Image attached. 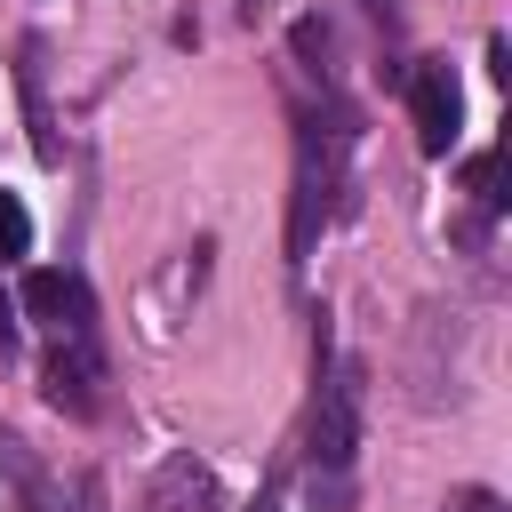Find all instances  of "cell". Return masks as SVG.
Here are the masks:
<instances>
[{"mask_svg": "<svg viewBox=\"0 0 512 512\" xmlns=\"http://www.w3.org/2000/svg\"><path fill=\"white\" fill-rule=\"evenodd\" d=\"M288 48H296V64H304L312 80H328V56H336V32H328L320 16H296V32H288Z\"/></svg>", "mask_w": 512, "mask_h": 512, "instance_id": "8992f818", "label": "cell"}, {"mask_svg": "<svg viewBox=\"0 0 512 512\" xmlns=\"http://www.w3.org/2000/svg\"><path fill=\"white\" fill-rule=\"evenodd\" d=\"M312 512H352V480H344V472H320V464H312Z\"/></svg>", "mask_w": 512, "mask_h": 512, "instance_id": "9c48e42d", "label": "cell"}, {"mask_svg": "<svg viewBox=\"0 0 512 512\" xmlns=\"http://www.w3.org/2000/svg\"><path fill=\"white\" fill-rule=\"evenodd\" d=\"M256 512H272V504H256Z\"/></svg>", "mask_w": 512, "mask_h": 512, "instance_id": "9a60e30c", "label": "cell"}, {"mask_svg": "<svg viewBox=\"0 0 512 512\" xmlns=\"http://www.w3.org/2000/svg\"><path fill=\"white\" fill-rule=\"evenodd\" d=\"M64 504H72V512H104V480H96V472H80V480H72V496H64Z\"/></svg>", "mask_w": 512, "mask_h": 512, "instance_id": "8fae6325", "label": "cell"}, {"mask_svg": "<svg viewBox=\"0 0 512 512\" xmlns=\"http://www.w3.org/2000/svg\"><path fill=\"white\" fill-rule=\"evenodd\" d=\"M16 336H24V328H16V296H8V288H0V360H8V352H16Z\"/></svg>", "mask_w": 512, "mask_h": 512, "instance_id": "7c38bea8", "label": "cell"}, {"mask_svg": "<svg viewBox=\"0 0 512 512\" xmlns=\"http://www.w3.org/2000/svg\"><path fill=\"white\" fill-rule=\"evenodd\" d=\"M368 16H376V32H400V0H360Z\"/></svg>", "mask_w": 512, "mask_h": 512, "instance_id": "4fadbf2b", "label": "cell"}, {"mask_svg": "<svg viewBox=\"0 0 512 512\" xmlns=\"http://www.w3.org/2000/svg\"><path fill=\"white\" fill-rule=\"evenodd\" d=\"M16 80H24V120H32V152L56 160V128H48V96H40V40L16 48Z\"/></svg>", "mask_w": 512, "mask_h": 512, "instance_id": "5b68a950", "label": "cell"}, {"mask_svg": "<svg viewBox=\"0 0 512 512\" xmlns=\"http://www.w3.org/2000/svg\"><path fill=\"white\" fill-rule=\"evenodd\" d=\"M464 184H472V200L496 216V208H504V152H480V160H464Z\"/></svg>", "mask_w": 512, "mask_h": 512, "instance_id": "52a82bcc", "label": "cell"}, {"mask_svg": "<svg viewBox=\"0 0 512 512\" xmlns=\"http://www.w3.org/2000/svg\"><path fill=\"white\" fill-rule=\"evenodd\" d=\"M40 392L64 416H96L104 408V352H96V336H56V352L40 368Z\"/></svg>", "mask_w": 512, "mask_h": 512, "instance_id": "7a4b0ae2", "label": "cell"}, {"mask_svg": "<svg viewBox=\"0 0 512 512\" xmlns=\"http://www.w3.org/2000/svg\"><path fill=\"white\" fill-rule=\"evenodd\" d=\"M256 16H264V0H240V24H256Z\"/></svg>", "mask_w": 512, "mask_h": 512, "instance_id": "5bb4252c", "label": "cell"}, {"mask_svg": "<svg viewBox=\"0 0 512 512\" xmlns=\"http://www.w3.org/2000/svg\"><path fill=\"white\" fill-rule=\"evenodd\" d=\"M32 248V208L16 192H0V256H24Z\"/></svg>", "mask_w": 512, "mask_h": 512, "instance_id": "ba28073f", "label": "cell"}, {"mask_svg": "<svg viewBox=\"0 0 512 512\" xmlns=\"http://www.w3.org/2000/svg\"><path fill=\"white\" fill-rule=\"evenodd\" d=\"M448 512H504V496H496V488H472V480H464V488H448Z\"/></svg>", "mask_w": 512, "mask_h": 512, "instance_id": "30bf717a", "label": "cell"}, {"mask_svg": "<svg viewBox=\"0 0 512 512\" xmlns=\"http://www.w3.org/2000/svg\"><path fill=\"white\" fill-rule=\"evenodd\" d=\"M144 512H224V480H216V464L208 456H168L160 472H152V488H144Z\"/></svg>", "mask_w": 512, "mask_h": 512, "instance_id": "277c9868", "label": "cell"}, {"mask_svg": "<svg viewBox=\"0 0 512 512\" xmlns=\"http://www.w3.org/2000/svg\"><path fill=\"white\" fill-rule=\"evenodd\" d=\"M16 312H32L56 336H96V296H88L80 272H32L24 296H16Z\"/></svg>", "mask_w": 512, "mask_h": 512, "instance_id": "3957f363", "label": "cell"}, {"mask_svg": "<svg viewBox=\"0 0 512 512\" xmlns=\"http://www.w3.org/2000/svg\"><path fill=\"white\" fill-rule=\"evenodd\" d=\"M408 120H416V144H424L432 160L456 144V128H464V88H456V72H448L440 56H424V64L408 72Z\"/></svg>", "mask_w": 512, "mask_h": 512, "instance_id": "6da1fadb", "label": "cell"}]
</instances>
